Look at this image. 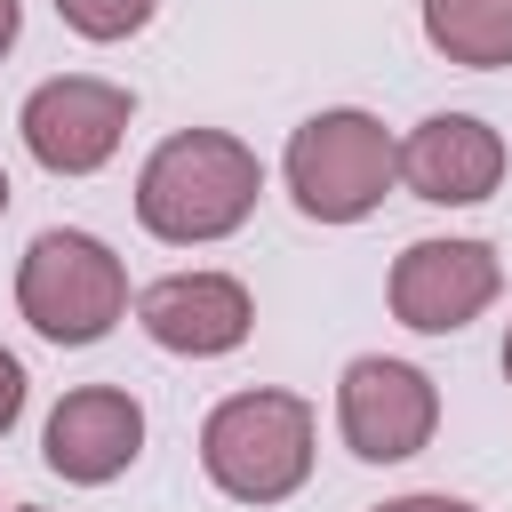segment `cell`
Here are the masks:
<instances>
[{
	"label": "cell",
	"instance_id": "11",
	"mask_svg": "<svg viewBox=\"0 0 512 512\" xmlns=\"http://www.w3.org/2000/svg\"><path fill=\"white\" fill-rule=\"evenodd\" d=\"M424 40L464 72H496L512 64V0H424Z\"/></svg>",
	"mask_w": 512,
	"mask_h": 512
},
{
	"label": "cell",
	"instance_id": "15",
	"mask_svg": "<svg viewBox=\"0 0 512 512\" xmlns=\"http://www.w3.org/2000/svg\"><path fill=\"white\" fill-rule=\"evenodd\" d=\"M16 32H24V0H0V56L16 48Z\"/></svg>",
	"mask_w": 512,
	"mask_h": 512
},
{
	"label": "cell",
	"instance_id": "14",
	"mask_svg": "<svg viewBox=\"0 0 512 512\" xmlns=\"http://www.w3.org/2000/svg\"><path fill=\"white\" fill-rule=\"evenodd\" d=\"M376 512H480V504H464V496H392Z\"/></svg>",
	"mask_w": 512,
	"mask_h": 512
},
{
	"label": "cell",
	"instance_id": "6",
	"mask_svg": "<svg viewBox=\"0 0 512 512\" xmlns=\"http://www.w3.org/2000/svg\"><path fill=\"white\" fill-rule=\"evenodd\" d=\"M504 288V264L488 240H408L392 256V320L416 328V336H456L464 320H480Z\"/></svg>",
	"mask_w": 512,
	"mask_h": 512
},
{
	"label": "cell",
	"instance_id": "5",
	"mask_svg": "<svg viewBox=\"0 0 512 512\" xmlns=\"http://www.w3.org/2000/svg\"><path fill=\"white\" fill-rule=\"evenodd\" d=\"M136 120V96L120 80H96V72H64V80H40L16 112L24 128V152L48 168V176H96L120 136Z\"/></svg>",
	"mask_w": 512,
	"mask_h": 512
},
{
	"label": "cell",
	"instance_id": "9",
	"mask_svg": "<svg viewBox=\"0 0 512 512\" xmlns=\"http://www.w3.org/2000/svg\"><path fill=\"white\" fill-rule=\"evenodd\" d=\"M136 320L160 352H184V360H216V352H240L248 328H256V304L232 272H168L136 296Z\"/></svg>",
	"mask_w": 512,
	"mask_h": 512
},
{
	"label": "cell",
	"instance_id": "8",
	"mask_svg": "<svg viewBox=\"0 0 512 512\" xmlns=\"http://www.w3.org/2000/svg\"><path fill=\"white\" fill-rule=\"evenodd\" d=\"M136 448H144V408H136V392H120V384H80V392H64V400L48 408V432H40L48 472H64L72 488L120 480V472L136 464Z\"/></svg>",
	"mask_w": 512,
	"mask_h": 512
},
{
	"label": "cell",
	"instance_id": "18",
	"mask_svg": "<svg viewBox=\"0 0 512 512\" xmlns=\"http://www.w3.org/2000/svg\"><path fill=\"white\" fill-rule=\"evenodd\" d=\"M16 512H40V504H16Z\"/></svg>",
	"mask_w": 512,
	"mask_h": 512
},
{
	"label": "cell",
	"instance_id": "1",
	"mask_svg": "<svg viewBox=\"0 0 512 512\" xmlns=\"http://www.w3.org/2000/svg\"><path fill=\"white\" fill-rule=\"evenodd\" d=\"M256 192H264V160L240 136L176 128L136 176V224L168 248H200V240L240 232L256 216Z\"/></svg>",
	"mask_w": 512,
	"mask_h": 512
},
{
	"label": "cell",
	"instance_id": "4",
	"mask_svg": "<svg viewBox=\"0 0 512 512\" xmlns=\"http://www.w3.org/2000/svg\"><path fill=\"white\" fill-rule=\"evenodd\" d=\"M16 312L48 336V344H96L120 312H128V272L96 232L48 224L24 264H16Z\"/></svg>",
	"mask_w": 512,
	"mask_h": 512
},
{
	"label": "cell",
	"instance_id": "13",
	"mask_svg": "<svg viewBox=\"0 0 512 512\" xmlns=\"http://www.w3.org/2000/svg\"><path fill=\"white\" fill-rule=\"evenodd\" d=\"M16 416H24V360L0 344V432H8Z\"/></svg>",
	"mask_w": 512,
	"mask_h": 512
},
{
	"label": "cell",
	"instance_id": "17",
	"mask_svg": "<svg viewBox=\"0 0 512 512\" xmlns=\"http://www.w3.org/2000/svg\"><path fill=\"white\" fill-rule=\"evenodd\" d=\"M0 216H8V168H0Z\"/></svg>",
	"mask_w": 512,
	"mask_h": 512
},
{
	"label": "cell",
	"instance_id": "3",
	"mask_svg": "<svg viewBox=\"0 0 512 512\" xmlns=\"http://www.w3.org/2000/svg\"><path fill=\"white\" fill-rule=\"evenodd\" d=\"M288 192L312 224H360L368 208H384L392 176H400V144L384 136L376 112L360 104H336V112H312L296 136H288Z\"/></svg>",
	"mask_w": 512,
	"mask_h": 512
},
{
	"label": "cell",
	"instance_id": "7",
	"mask_svg": "<svg viewBox=\"0 0 512 512\" xmlns=\"http://www.w3.org/2000/svg\"><path fill=\"white\" fill-rule=\"evenodd\" d=\"M432 424H440V392H432L424 368L384 360V352H360V360L344 368V384H336V432H344V448H352L360 464H400V456H416V448L432 440Z\"/></svg>",
	"mask_w": 512,
	"mask_h": 512
},
{
	"label": "cell",
	"instance_id": "10",
	"mask_svg": "<svg viewBox=\"0 0 512 512\" xmlns=\"http://www.w3.org/2000/svg\"><path fill=\"white\" fill-rule=\"evenodd\" d=\"M400 184L432 208H472L504 184V136L480 112H432L400 144Z\"/></svg>",
	"mask_w": 512,
	"mask_h": 512
},
{
	"label": "cell",
	"instance_id": "2",
	"mask_svg": "<svg viewBox=\"0 0 512 512\" xmlns=\"http://www.w3.org/2000/svg\"><path fill=\"white\" fill-rule=\"evenodd\" d=\"M200 464L232 504H280L312 472V400L296 392H232L200 424Z\"/></svg>",
	"mask_w": 512,
	"mask_h": 512
},
{
	"label": "cell",
	"instance_id": "16",
	"mask_svg": "<svg viewBox=\"0 0 512 512\" xmlns=\"http://www.w3.org/2000/svg\"><path fill=\"white\" fill-rule=\"evenodd\" d=\"M504 376H512V328H504Z\"/></svg>",
	"mask_w": 512,
	"mask_h": 512
},
{
	"label": "cell",
	"instance_id": "12",
	"mask_svg": "<svg viewBox=\"0 0 512 512\" xmlns=\"http://www.w3.org/2000/svg\"><path fill=\"white\" fill-rule=\"evenodd\" d=\"M152 8H160V0H56V16H64L80 40H128V32L152 24Z\"/></svg>",
	"mask_w": 512,
	"mask_h": 512
}]
</instances>
